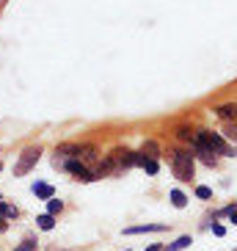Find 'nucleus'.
I'll use <instances>...</instances> for the list:
<instances>
[{
  "label": "nucleus",
  "instance_id": "8",
  "mask_svg": "<svg viewBox=\"0 0 237 251\" xmlns=\"http://www.w3.org/2000/svg\"><path fill=\"white\" fill-rule=\"evenodd\" d=\"M77 157H80V160H83V163H86V166L91 169V166H94V163L99 160L102 155H99V149H96V144H89V141H83V144H80V155H77Z\"/></svg>",
  "mask_w": 237,
  "mask_h": 251
},
{
  "label": "nucleus",
  "instance_id": "5",
  "mask_svg": "<svg viewBox=\"0 0 237 251\" xmlns=\"http://www.w3.org/2000/svg\"><path fill=\"white\" fill-rule=\"evenodd\" d=\"M61 169L67 171V174H72V179H77V182H94V174H91V169L80 160V157L64 160V166H61Z\"/></svg>",
  "mask_w": 237,
  "mask_h": 251
},
{
  "label": "nucleus",
  "instance_id": "14",
  "mask_svg": "<svg viewBox=\"0 0 237 251\" xmlns=\"http://www.w3.org/2000/svg\"><path fill=\"white\" fill-rule=\"evenodd\" d=\"M174 135H177L179 141H185V144H193V138H196V130L188 125H179L177 130H174Z\"/></svg>",
  "mask_w": 237,
  "mask_h": 251
},
{
  "label": "nucleus",
  "instance_id": "19",
  "mask_svg": "<svg viewBox=\"0 0 237 251\" xmlns=\"http://www.w3.org/2000/svg\"><path fill=\"white\" fill-rule=\"evenodd\" d=\"M223 138L229 141V144H237V125L235 122H226V125H223Z\"/></svg>",
  "mask_w": 237,
  "mask_h": 251
},
{
  "label": "nucleus",
  "instance_id": "22",
  "mask_svg": "<svg viewBox=\"0 0 237 251\" xmlns=\"http://www.w3.org/2000/svg\"><path fill=\"white\" fill-rule=\"evenodd\" d=\"M143 251H163V246H160V243H152V246H146Z\"/></svg>",
  "mask_w": 237,
  "mask_h": 251
},
{
  "label": "nucleus",
  "instance_id": "2",
  "mask_svg": "<svg viewBox=\"0 0 237 251\" xmlns=\"http://www.w3.org/2000/svg\"><path fill=\"white\" fill-rule=\"evenodd\" d=\"M42 155H45V149L39 147V144H30V147H25L20 155H17V163H14V177H28L30 171L36 169V163L42 160Z\"/></svg>",
  "mask_w": 237,
  "mask_h": 251
},
{
  "label": "nucleus",
  "instance_id": "7",
  "mask_svg": "<svg viewBox=\"0 0 237 251\" xmlns=\"http://www.w3.org/2000/svg\"><path fill=\"white\" fill-rule=\"evenodd\" d=\"M30 193H33L39 201H50L52 196H55V188H52L50 182H45V179H36V182L30 185Z\"/></svg>",
  "mask_w": 237,
  "mask_h": 251
},
{
  "label": "nucleus",
  "instance_id": "15",
  "mask_svg": "<svg viewBox=\"0 0 237 251\" xmlns=\"http://www.w3.org/2000/svg\"><path fill=\"white\" fill-rule=\"evenodd\" d=\"M141 155H146V157H160V144L157 141H143V147H141Z\"/></svg>",
  "mask_w": 237,
  "mask_h": 251
},
{
  "label": "nucleus",
  "instance_id": "18",
  "mask_svg": "<svg viewBox=\"0 0 237 251\" xmlns=\"http://www.w3.org/2000/svg\"><path fill=\"white\" fill-rule=\"evenodd\" d=\"M61 213H64V201H61V199H55V196H52V199L47 201V215H52V218H58Z\"/></svg>",
  "mask_w": 237,
  "mask_h": 251
},
{
  "label": "nucleus",
  "instance_id": "12",
  "mask_svg": "<svg viewBox=\"0 0 237 251\" xmlns=\"http://www.w3.org/2000/svg\"><path fill=\"white\" fill-rule=\"evenodd\" d=\"M36 249H39V237L36 235H28V237H23V240H20L11 251H36Z\"/></svg>",
  "mask_w": 237,
  "mask_h": 251
},
{
  "label": "nucleus",
  "instance_id": "10",
  "mask_svg": "<svg viewBox=\"0 0 237 251\" xmlns=\"http://www.w3.org/2000/svg\"><path fill=\"white\" fill-rule=\"evenodd\" d=\"M218 116L223 119V122H235L237 125V102H226V105H221V108H218Z\"/></svg>",
  "mask_w": 237,
  "mask_h": 251
},
{
  "label": "nucleus",
  "instance_id": "20",
  "mask_svg": "<svg viewBox=\"0 0 237 251\" xmlns=\"http://www.w3.org/2000/svg\"><path fill=\"white\" fill-rule=\"evenodd\" d=\"M196 196H199V199H204V201H207V199H213V191H210L207 185H199V188H196Z\"/></svg>",
  "mask_w": 237,
  "mask_h": 251
},
{
  "label": "nucleus",
  "instance_id": "24",
  "mask_svg": "<svg viewBox=\"0 0 237 251\" xmlns=\"http://www.w3.org/2000/svg\"><path fill=\"white\" fill-rule=\"evenodd\" d=\"M0 171H3V163H0Z\"/></svg>",
  "mask_w": 237,
  "mask_h": 251
},
{
  "label": "nucleus",
  "instance_id": "17",
  "mask_svg": "<svg viewBox=\"0 0 237 251\" xmlns=\"http://www.w3.org/2000/svg\"><path fill=\"white\" fill-rule=\"evenodd\" d=\"M190 243H193V237H190V235H182V237H177L171 246H166L163 251H182V249H188Z\"/></svg>",
  "mask_w": 237,
  "mask_h": 251
},
{
  "label": "nucleus",
  "instance_id": "21",
  "mask_svg": "<svg viewBox=\"0 0 237 251\" xmlns=\"http://www.w3.org/2000/svg\"><path fill=\"white\" fill-rule=\"evenodd\" d=\"M213 235L215 237H223V235H226V229H223L221 224H213Z\"/></svg>",
  "mask_w": 237,
  "mask_h": 251
},
{
  "label": "nucleus",
  "instance_id": "1",
  "mask_svg": "<svg viewBox=\"0 0 237 251\" xmlns=\"http://www.w3.org/2000/svg\"><path fill=\"white\" fill-rule=\"evenodd\" d=\"M168 166L179 182H190L196 177V157L190 149H168Z\"/></svg>",
  "mask_w": 237,
  "mask_h": 251
},
{
  "label": "nucleus",
  "instance_id": "16",
  "mask_svg": "<svg viewBox=\"0 0 237 251\" xmlns=\"http://www.w3.org/2000/svg\"><path fill=\"white\" fill-rule=\"evenodd\" d=\"M168 199H171V204L177 207V210H182V207H188V196L182 191H179V188H174V191L168 193Z\"/></svg>",
  "mask_w": 237,
  "mask_h": 251
},
{
  "label": "nucleus",
  "instance_id": "4",
  "mask_svg": "<svg viewBox=\"0 0 237 251\" xmlns=\"http://www.w3.org/2000/svg\"><path fill=\"white\" fill-rule=\"evenodd\" d=\"M108 155L113 157V163H116V177L118 174H124L127 169H135L138 166V152H133V149H113V152H108Z\"/></svg>",
  "mask_w": 237,
  "mask_h": 251
},
{
  "label": "nucleus",
  "instance_id": "3",
  "mask_svg": "<svg viewBox=\"0 0 237 251\" xmlns=\"http://www.w3.org/2000/svg\"><path fill=\"white\" fill-rule=\"evenodd\" d=\"M196 141L204 149H210L213 155H237L229 141L223 138L221 133H213V130H196Z\"/></svg>",
  "mask_w": 237,
  "mask_h": 251
},
{
  "label": "nucleus",
  "instance_id": "13",
  "mask_svg": "<svg viewBox=\"0 0 237 251\" xmlns=\"http://www.w3.org/2000/svg\"><path fill=\"white\" fill-rule=\"evenodd\" d=\"M55 221H58V218H52V215H47V213L36 215V226L42 229V232H52V229H55Z\"/></svg>",
  "mask_w": 237,
  "mask_h": 251
},
{
  "label": "nucleus",
  "instance_id": "11",
  "mask_svg": "<svg viewBox=\"0 0 237 251\" xmlns=\"http://www.w3.org/2000/svg\"><path fill=\"white\" fill-rule=\"evenodd\" d=\"M0 215H3L8 224H11V221H17V218H20V207H17V204H8V201H0Z\"/></svg>",
  "mask_w": 237,
  "mask_h": 251
},
{
  "label": "nucleus",
  "instance_id": "6",
  "mask_svg": "<svg viewBox=\"0 0 237 251\" xmlns=\"http://www.w3.org/2000/svg\"><path fill=\"white\" fill-rule=\"evenodd\" d=\"M168 224H138V226H124V235H152V232H166Z\"/></svg>",
  "mask_w": 237,
  "mask_h": 251
},
{
  "label": "nucleus",
  "instance_id": "23",
  "mask_svg": "<svg viewBox=\"0 0 237 251\" xmlns=\"http://www.w3.org/2000/svg\"><path fill=\"white\" fill-rule=\"evenodd\" d=\"M6 229H8V221L3 218V215H0V232H6Z\"/></svg>",
  "mask_w": 237,
  "mask_h": 251
},
{
  "label": "nucleus",
  "instance_id": "9",
  "mask_svg": "<svg viewBox=\"0 0 237 251\" xmlns=\"http://www.w3.org/2000/svg\"><path fill=\"white\" fill-rule=\"evenodd\" d=\"M138 166L146 171L149 177H155L157 171H160V160H155V157H146V155H141V152H138Z\"/></svg>",
  "mask_w": 237,
  "mask_h": 251
}]
</instances>
